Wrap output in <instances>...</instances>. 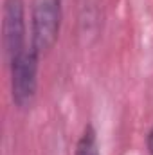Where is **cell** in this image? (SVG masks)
<instances>
[{"mask_svg": "<svg viewBox=\"0 0 153 155\" xmlns=\"http://www.w3.org/2000/svg\"><path fill=\"white\" fill-rule=\"evenodd\" d=\"M74 155H99V146H97V135L96 130L88 124L79 137L76 144V153Z\"/></svg>", "mask_w": 153, "mask_h": 155, "instance_id": "cell-4", "label": "cell"}, {"mask_svg": "<svg viewBox=\"0 0 153 155\" xmlns=\"http://www.w3.org/2000/svg\"><path fill=\"white\" fill-rule=\"evenodd\" d=\"M33 51L38 54L54 47L61 27V0H34L33 2Z\"/></svg>", "mask_w": 153, "mask_h": 155, "instance_id": "cell-1", "label": "cell"}, {"mask_svg": "<svg viewBox=\"0 0 153 155\" xmlns=\"http://www.w3.org/2000/svg\"><path fill=\"white\" fill-rule=\"evenodd\" d=\"M38 52L24 51L11 60V92L13 101L20 108L33 105L38 88Z\"/></svg>", "mask_w": 153, "mask_h": 155, "instance_id": "cell-2", "label": "cell"}, {"mask_svg": "<svg viewBox=\"0 0 153 155\" xmlns=\"http://www.w3.org/2000/svg\"><path fill=\"white\" fill-rule=\"evenodd\" d=\"M4 47L9 60H15L20 52H24L25 41V9L24 0H5L4 2Z\"/></svg>", "mask_w": 153, "mask_h": 155, "instance_id": "cell-3", "label": "cell"}, {"mask_svg": "<svg viewBox=\"0 0 153 155\" xmlns=\"http://www.w3.org/2000/svg\"><path fill=\"white\" fill-rule=\"evenodd\" d=\"M148 150L153 155V128H151V132H150V135H148Z\"/></svg>", "mask_w": 153, "mask_h": 155, "instance_id": "cell-5", "label": "cell"}]
</instances>
